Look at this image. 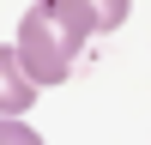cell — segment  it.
Instances as JSON below:
<instances>
[{
	"label": "cell",
	"mask_w": 151,
	"mask_h": 145,
	"mask_svg": "<svg viewBox=\"0 0 151 145\" xmlns=\"http://www.w3.org/2000/svg\"><path fill=\"white\" fill-rule=\"evenodd\" d=\"M85 24H73L67 12L55 6V0H36L30 12H24V24H18V60H24V72H30L36 85H60L73 72V60H79V48H85Z\"/></svg>",
	"instance_id": "1"
},
{
	"label": "cell",
	"mask_w": 151,
	"mask_h": 145,
	"mask_svg": "<svg viewBox=\"0 0 151 145\" xmlns=\"http://www.w3.org/2000/svg\"><path fill=\"white\" fill-rule=\"evenodd\" d=\"M0 145H36V133L24 121H0Z\"/></svg>",
	"instance_id": "4"
},
{
	"label": "cell",
	"mask_w": 151,
	"mask_h": 145,
	"mask_svg": "<svg viewBox=\"0 0 151 145\" xmlns=\"http://www.w3.org/2000/svg\"><path fill=\"white\" fill-rule=\"evenodd\" d=\"M36 91H42V85L24 72L18 48H0V115H24V109L36 103Z\"/></svg>",
	"instance_id": "2"
},
{
	"label": "cell",
	"mask_w": 151,
	"mask_h": 145,
	"mask_svg": "<svg viewBox=\"0 0 151 145\" xmlns=\"http://www.w3.org/2000/svg\"><path fill=\"white\" fill-rule=\"evenodd\" d=\"M79 6L97 18V30H115V24H127V6H133V0H79Z\"/></svg>",
	"instance_id": "3"
}]
</instances>
